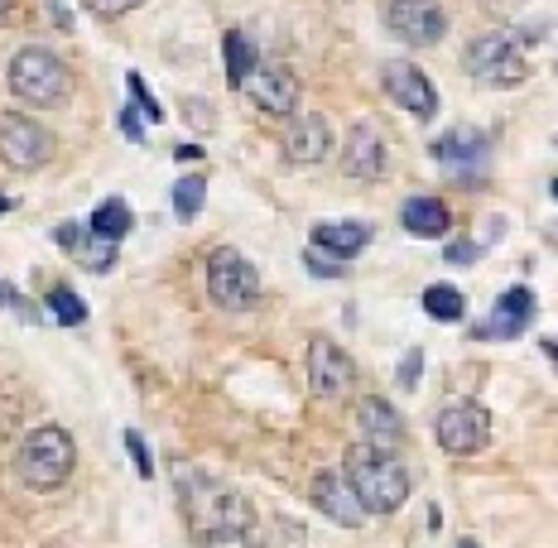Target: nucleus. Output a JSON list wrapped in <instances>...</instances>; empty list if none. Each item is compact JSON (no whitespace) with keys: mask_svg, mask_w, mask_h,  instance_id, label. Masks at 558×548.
Here are the masks:
<instances>
[{"mask_svg":"<svg viewBox=\"0 0 558 548\" xmlns=\"http://www.w3.org/2000/svg\"><path fill=\"white\" fill-rule=\"evenodd\" d=\"M173 482H179V500L193 539L222 529H255V506L222 476L203 472V466H173Z\"/></svg>","mask_w":558,"mask_h":548,"instance_id":"obj_1","label":"nucleus"},{"mask_svg":"<svg viewBox=\"0 0 558 548\" xmlns=\"http://www.w3.org/2000/svg\"><path fill=\"white\" fill-rule=\"evenodd\" d=\"M352 496L362 500L366 515H395L410 500V466L395 458L390 448H371V442H352L342 466Z\"/></svg>","mask_w":558,"mask_h":548,"instance_id":"obj_2","label":"nucleus"},{"mask_svg":"<svg viewBox=\"0 0 558 548\" xmlns=\"http://www.w3.org/2000/svg\"><path fill=\"white\" fill-rule=\"evenodd\" d=\"M73 466H77V442L58 424L29 428L15 448V476L29 491H58V486L73 476Z\"/></svg>","mask_w":558,"mask_h":548,"instance_id":"obj_3","label":"nucleus"},{"mask_svg":"<svg viewBox=\"0 0 558 548\" xmlns=\"http://www.w3.org/2000/svg\"><path fill=\"white\" fill-rule=\"evenodd\" d=\"M10 92H15L25 107L39 111H58L73 97V73L53 49H39V44H25L15 58H10Z\"/></svg>","mask_w":558,"mask_h":548,"instance_id":"obj_4","label":"nucleus"},{"mask_svg":"<svg viewBox=\"0 0 558 548\" xmlns=\"http://www.w3.org/2000/svg\"><path fill=\"white\" fill-rule=\"evenodd\" d=\"M468 73L482 87H515L530 77V53L515 39V29H492L482 39H472L468 49Z\"/></svg>","mask_w":558,"mask_h":548,"instance_id":"obj_5","label":"nucleus"},{"mask_svg":"<svg viewBox=\"0 0 558 548\" xmlns=\"http://www.w3.org/2000/svg\"><path fill=\"white\" fill-rule=\"evenodd\" d=\"M260 275H255V265L246 260L241 251H213L207 255V294H213L217 308H227V313H246L260 303Z\"/></svg>","mask_w":558,"mask_h":548,"instance_id":"obj_6","label":"nucleus"},{"mask_svg":"<svg viewBox=\"0 0 558 548\" xmlns=\"http://www.w3.org/2000/svg\"><path fill=\"white\" fill-rule=\"evenodd\" d=\"M53 159V135L44 131L34 115H20V111H0V165L20 169V173H34Z\"/></svg>","mask_w":558,"mask_h":548,"instance_id":"obj_7","label":"nucleus"},{"mask_svg":"<svg viewBox=\"0 0 558 548\" xmlns=\"http://www.w3.org/2000/svg\"><path fill=\"white\" fill-rule=\"evenodd\" d=\"M386 25L395 39L410 44V49H434L448 34V10L438 5V0H390Z\"/></svg>","mask_w":558,"mask_h":548,"instance_id":"obj_8","label":"nucleus"},{"mask_svg":"<svg viewBox=\"0 0 558 548\" xmlns=\"http://www.w3.org/2000/svg\"><path fill=\"white\" fill-rule=\"evenodd\" d=\"M434 428H438V442H444L448 452H458V458H472V452H482L486 442H492V414H486L476 400L444 404Z\"/></svg>","mask_w":558,"mask_h":548,"instance_id":"obj_9","label":"nucleus"},{"mask_svg":"<svg viewBox=\"0 0 558 548\" xmlns=\"http://www.w3.org/2000/svg\"><path fill=\"white\" fill-rule=\"evenodd\" d=\"M308 385L323 400H342L356 385V361L332 342V337H313L308 342Z\"/></svg>","mask_w":558,"mask_h":548,"instance_id":"obj_10","label":"nucleus"},{"mask_svg":"<svg viewBox=\"0 0 558 548\" xmlns=\"http://www.w3.org/2000/svg\"><path fill=\"white\" fill-rule=\"evenodd\" d=\"M380 83H386V97H390L400 111L418 115V121H434V115H438V87L424 77V68H414V63H404V58H395V63H386Z\"/></svg>","mask_w":558,"mask_h":548,"instance_id":"obj_11","label":"nucleus"},{"mask_svg":"<svg viewBox=\"0 0 558 548\" xmlns=\"http://www.w3.org/2000/svg\"><path fill=\"white\" fill-rule=\"evenodd\" d=\"M246 92H251V101L265 115H294L299 97H304V83H299L289 68L270 63V68H255V73L246 77Z\"/></svg>","mask_w":558,"mask_h":548,"instance_id":"obj_12","label":"nucleus"},{"mask_svg":"<svg viewBox=\"0 0 558 548\" xmlns=\"http://www.w3.org/2000/svg\"><path fill=\"white\" fill-rule=\"evenodd\" d=\"M308 500H313V510H323V515H328L332 524H342V529H362V524H366L362 500L352 496V486H347L342 472H318V476H313Z\"/></svg>","mask_w":558,"mask_h":548,"instance_id":"obj_13","label":"nucleus"},{"mask_svg":"<svg viewBox=\"0 0 558 548\" xmlns=\"http://www.w3.org/2000/svg\"><path fill=\"white\" fill-rule=\"evenodd\" d=\"M284 155H289V165H323V159L332 155V125L323 121L318 111H308V115H294V121L284 125Z\"/></svg>","mask_w":558,"mask_h":548,"instance_id":"obj_14","label":"nucleus"},{"mask_svg":"<svg viewBox=\"0 0 558 548\" xmlns=\"http://www.w3.org/2000/svg\"><path fill=\"white\" fill-rule=\"evenodd\" d=\"M342 173H352V179H380L386 173V139H380V131L371 121L352 125L347 131V145H342Z\"/></svg>","mask_w":558,"mask_h":548,"instance_id":"obj_15","label":"nucleus"},{"mask_svg":"<svg viewBox=\"0 0 558 548\" xmlns=\"http://www.w3.org/2000/svg\"><path fill=\"white\" fill-rule=\"evenodd\" d=\"M434 159L452 173V179H476L486 165V135L482 131H448L434 145Z\"/></svg>","mask_w":558,"mask_h":548,"instance_id":"obj_16","label":"nucleus"},{"mask_svg":"<svg viewBox=\"0 0 558 548\" xmlns=\"http://www.w3.org/2000/svg\"><path fill=\"white\" fill-rule=\"evenodd\" d=\"M534 313H539V303H534V294L525 284H515V289H506L501 294V303H496V313L492 318L482 322V328H476V337H520L534 322Z\"/></svg>","mask_w":558,"mask_h":548,"instance_id":"obj_17","label":"nucleus"},{"mask_svg":"<svg viewBox=\"0 0 558 548\" xmlns=\"http://www.w3.org/2000/svg\"><path fill=\"white\" fill-rule=\"evenodd\" d=\"M58 236V246H63L68 255H73L83 270H92V275H107L111 265H116V241H101L97 231H83V227H58L53 231Z\"/></svg>","mask_w":558,"mask_h":548,"instance_id":"obj_18","label":"nucleus"},{"mask_svg":"<svg viewBox=\"0 0 558 548\" xmlns=\"http://www.w3.org/2000/svg\"><path fill=\"white\" fill-rule=\"evenodd\" d=\"M356 424H362V434H366L371 448H390L395 452L404 442V418L395 414V404L376 400V394H366V400L356 404Z\"/></svg>","mask_w":558,"mask_h":548,"instance_id":"obj_19","label":"nucleus"},{"mask_svg":"<svg viewBox=\"0 0 558 548\" xmlns=\"http://www.w3.org/2000/svg\"><path fill=\"white\" fill-rule=\"evenodd\" d=\"M313 246L337 255V260L347 265L371 246V227L366 221H323V227H313Z\"/></svg>","mask_w":558,"mask_h":548,"instance_id":"obj_20","label":"nucleus"},{"mask_svg":"<svg viewBox=\"0 0 558 548\" xmlns=\"http://www.w3.org/2000/svg\"><path fill=\"white\" fill-rule=\"evenodd\" d=\"M404 231L410 236H424V241H434V236H448V227H452V212H448V203L444 197H410L404 203Z\"/></svg>","mask_w":558,"mask_h":548,"instance_id":"obj_21","label":"nucleus"},{"mask_svg":"<svg viewBox=\"0 0 558 548\" xmlns=\"http://www.w3.org/2000/svg\"><path fill=\"white\" fill-rule=\"evenodd\" d=\"M222 58H227V83L231 87H246V77L255 73V58H260V49H255V39L246 29H231L227 39H222Z\"/></svg>","mask_w":558,"mask_h":548,"instance_id":"obj_22","label":"nucleus"},{"mask_svg":"<svg viewBox=\"0 0 558 548\" xmlns=\"http://www.w3.org/2000/svg\"><path fill=\"white\" fill-rule=\"evenodd\" d=\"M131 203H125V197H107V203L97 207V212H92V231H97L101 241H121L125 231H131Z\"/></svg>","mask_w":558,"mask_h":548,"instance_id":"obj_23","label":"nucleus"},{"mask_svg":"<svg viewBox=\"0 0 558 548\" xmlns=\"http://www.w3.org/2000/svg\"><path fill=\"white\" fill-rule=\"evenodd\" d=\"M424 313L438 322H458L462 313H468V299H462V289L452 284H428L424 289Z\"/></svg>","mask_w":558,"mask_h":548,"instance_id":"obj_24","label":"nucleus"},{"mask_svg":"<svg viewBox=\"0 0 558 548\" xmlns=\"http://www.w3.org/2000/svg\"><path fill=\"white\" fill-rule=\"evenodd\" d=\"M203 203H207V179L203 173H183V179L173 183V212H179V221H193L203 212Z\"/></svg>","mask_w":558,"mask_h":548,"instance_id":"obj_25","label":"nucleus"},{"mask_svg":"<svg viewBox=\"0 0 558 548\" xmlns=\"http://www.w3.org/2000/svg\"><path fill=\"white\" fill-rule=\"evenodd\" d=\"M49 313L63 328H77V322H87V303L77 294H68V289H49Z\"/></svg>","mask_w":558,"mask_h":548,"instance_id":"obj_26","label":"nucleus"},{"mask_svg":"<svg viewBox=\"0 0 558 548\" xmlns=\"http://www.w3.org/2000/svg\"><path fill=\"white\" fill-rule=\"evenodd\" d=\"M197 548H265L255 529H222V534H197Z\"/></svg>","mask_w":558,"mask_h":548,"instance_id":"obj_27","label":"nucleus"},{"mask_svg":"<svg viewBox=\"0 0 558 548\" xmlns=\"http://www.w3.org/2000/svg\"><path fill=\"white\" fill-rule=\"evenodd\" d=\"M131 97H135V107L145 111V115H149V121H155V125L165 121V107H159V101L149 97V87H145V77H140V73H131Z\"/></svg>","mask_w":558,"mask_h":548,"instance_id":"obj_28","label":"nucleus"},{"mask_svg":"<svg viewBox=\"0 0 558 548\" xmlns=\"http://www.w3.org/2000/svg\"><path fill=\"white\" fill-rule=\"evenodd\" d=\"M125 448H131V458H135V472H140V476H155V462H149V448H145V438H140L135 428H125Z\"/></svg>","mask_w":558,"mask_h":548,"instance_id":"obj_29","label":"nucleus"},{"mask_svg":"<svg viewBox=\"0 0 558 548\" xmlns=\"http://www.w3.org/2000/svg\"><path fill=\"white\" fill-rule=\"evenodd\" d=\"M83 5L92 10V15H101V20H116V15H125V10H135L140 0H83Z\"/></svg>","mask_w":558,"mask_h":548,"instance_id":"obj_30","label":"nucleus"},{"mask_svg":"<svg viewBox=\"0 0 558 548\" xmlns=\"http://www.w3.org/2000/svg\"><path fill=\"white\" fill-rule=\"evenodd\" d=\"M304 270H313V275H323V279H332V275H342V265L323 260V255H318V251H304Z\"/></svg>","mask_w":558,"mask_h":548,"instance_id":"obj_31","label":"nucleus"},{"mask_svg":"<svg viewBox=\"0 0 558 548\" xmlns=\"http://www.w3.org/2000/svg\"><path fill=\"white\" fill-rule=\"evenodd\" d=\"M418 366H424V352H410V356H404V370H400V385H404V390H414V385H418Z\"/></svg>","mask_w":558,"mask_h":548,"instance_id":"obj_32","label":"nucleus"},{"mask_svg":"<svg viewBox=\"0 0 558 548\" xmlns=\"http://www.w3.org/2000/svg\"><path fill=\"white\" fill-rule=\"evenodd\" d=\"M121 131H125V139H135V145H140V139H145V125H140V115H135L131 107L121 111Z\"/></svg>","mask_w":558,"mask_h":548,"instance_id":"obj_33","label":"nucleus"},{"mask_svg":"<svg viewBox=\"0 0 558 548\" xmlns=\"http://www.w3.org/2000/svg\"><path fill=\"white\" fill-rule=\"evenodd\" d=\"M0 308H15V313H25V318H29V308H25V303H20L15 284H5V279H0Z\"/></svg>","mask_w":558,"mask_h":548,"instance_id":"obj_34","label":"nucleus"},{"mask_svg":"<svg viewBox=\"0 0 558 548\" xmlns=\"http://www.w3.org/2000/svg\"><path fill=\"white\" fill-rule=\"evenodd\" d=\"M472 260H476V246H468V241L448 246V265H472Z\"/></svg>","mask_w":558,"mask_h":548,"instance_id":"obj_35","label":"nucleus"},{"mask_svg":"<svg viewBox=\"0 0 558 548\" xmlns=\"http://www.w3.org/2000/svg\"><path fill=\"white\" fill-rule=\"evenodd\" d=\"M44 5H49V15H53V25H58V29H73V15L63 10V0H44Z\"/></svg>","mask_w":558,"mask_h":548,"instance_id":"obj_36","label":"nucleus"},{"mask_svg":"<svg viewBox=\"0 0 558 548\" xmlns=\"http://www.w3.org/2000/svg\"><path fill=\"white\" fill-rule=\"evenodd\" d=\"M0 25H15V0H0Z\"/></svg>","mask_w":558,"mask_h":548,"instance_id":"obj_37","label":"nucleus"},{"mask_svg":"<svg viewBox=\"0 0 558 548\" xmlns=\"http://www.w3.org/2000/svg\"><path fill=\"white\" fill-rule=\"evenodd\" d=\"M458 548H482V544H476V539H462V544H458Z\"/></svg>","mask_w":558,"mask_h":548,"instance_id":"obj_38","label":"nucleus"},{"mask_svg":"<svg viewBox=\"0 0 558 548\" xmlns=\"http://www.w3.org/2000/svg\"><path fill=\"white\" fill-rule=\"evenodd\" d=\"M5 207H10V197H0V217H5Z\"/></svg>","mask_w":558,"mask_h":548,"instance_id":"obj_39","label":"nucleus"}]
</instances>
